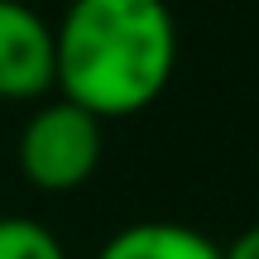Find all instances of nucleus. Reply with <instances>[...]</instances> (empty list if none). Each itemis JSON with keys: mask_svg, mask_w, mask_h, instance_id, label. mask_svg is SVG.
Here are the masks:
<instances>
[{"mask_svg": "<svg viewBox=\"0 0 259 259\" xmlns=\"http://www.w3.org/2000/svg\"><path fill=\"white\" fill-rule=\"evenodd\" d=\"M58 34V92L120 120L163 96L178 67V24L163 0H72Z\"/></svg>", "mask_w": 259, "mask_h": 259, "instance_id": "nucleus-1", "label": "nucleus"}, {"mask_svg": "<svg viewBox=\"0 0 259 259\" xmlns=\"http://www.w3.org/2000/svg\"><path fill=\"white\" fill-rule=\"evenodd\" d=\"M101 154H106V120H96L67 96L44 101L19 135V168L44 192L82 187L101 168Z\"/></svg>", "mask_w": 259, "mask_h": 259, "instance_id": "nucleus-2", "label": "nucleus"}, {"mask_svg": "<svg viewBox=\"0 0 259 259\" xmlns=\"http://www.w3.org/2000/svg\"><path fill=\"white\" fill-rule=\"evenodd\" d=\"M58 87V34L34 5L0 0V101H34Z\"/></svg>", "mask_w": 259, "mask_h": 259, "instance_id": "nucleus-3", "label": "nucleus"}, {"mask_svg": "<svg viewBox=\"0 0 259 259\" xmlns=\"http://www.w3.org/2000/svg\"><path fill=\"white\" fill-rule=\"evenodd\" d=\"M96 259H221L211 240L178 221H135L115 231Z\"/></svg>", "mask_w": 259, "mask_h": 259, "instance_id": "nucleus-4", "label": "nucleus"}, {"mask_svg": "<svg viewBox=\"0 0 259 259\" xmlns=\"http://www.w3.org/2000/svg\"><path fill=\"white\" fill-rule=\"evenodd\" d=\"M0 259H67L58 235L29 216H0Z\"/></svg>", "mask_w": 259, "mask_h": 259, "instance_id": "nucleus-5", "label": "nucleus"}, {"mask_svg": "<svg viewBox=\"0 0 259 259\" xmlns=\"http://www.w3.org/2000/svg\"><path fill=\"white\" fill-rule=\"evenodd\" d=\"M221 259H259V226L240 231V235H235V240L221 250Z\"/></svg>", "mask_w": 259, "mask_h": 259, "instance_id": "nucleus-6", "label": "nucleus"}]
</instances>
